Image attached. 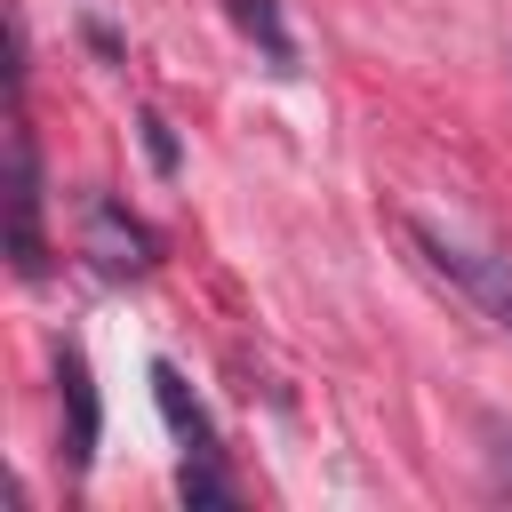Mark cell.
<instances>
[{"label":"cell","instance_id":"6da1fadb","mask_svg":"<svg viewBox=\"0 0 512 512\" xmlns=\"http://www.w3.org/2000/svg\"><path fill=\"white\" fill-rule=\"evenodd\" d=\"M408 240L424 248V264H432L440 280H456V288L512 336V272H504L496 256H480V248H464V240H448V232H432V224H408Z\"/></svg>","mask_w":512,"mask_h":512},{"label":"cell","instance_id":"277c9868","mask_svg":"<svg viewBox=\"0 0 512 512\" xmlns=\"http://www.w3.org/2000/svg\"><path fill=\"white\" fill-rule=\"evenodd\" d=\"M16 264L40 272V176H32V144L16 136Z\"/></svg>","mask_w":512,"mask_h":512},{"label":"cell","instance_id":"5b68a950","mask_svg":"<svg viewBox=\"0 0 512 512\" xmlns=\"http://www.w3.org/2000/svg\"><path fill=\"white\" fill-rule=\"evenodd\" d=\"M64 400H72V464H88L96 448V392H88V360L64 352Z\"/></svg>","mask_w":512,"mask_h":512},{"label":"cell","instance_id":"8992f818","mask_svg":"<svg viewBox=\"0 0 512 512\" xmlns=\"http://www.w3.org/2000/svg\"><path fill=\"white\" fill-rule=\"evenodd\" d=\"M232 24H240L248 40H264L272 72H296V48H288V32H280V8H272V0H232Z\"/></svg>","mask_w":512,"mask_h":512},{"label":"cell","instance_id":"7a4b0ae2","mask_svg":"<svg viewBox=\"0 0 512 512\" xmlns=\"http://www.w3.org/2000/svg\"><path fill=\"white\" fill-rule=\"evenodd\" d=\"M152 400H160V416H168V432L184 440V464H200V456H216V432H208V416H200V400L184 392V376H176L168 360H152Z\"/></svg>","mask_w":512,"mask_h":512},{"label":"cell","instance_id":"52a82bcc","mask_svg":"<svg viewBox=\"0 0 512 512\" xmlns=\"http://www.w3.org/2000/svg\"><path fill=\"white\" fill-rule=\"evenodd\" d=\"M488 456H496V480L512 488V424H488Z\"/></svg>","mask_w":512,"mask_h":512},{"label":"cell","instance_id":"ba28073f","mask_svg":"<svg viewBox=\"0 0 512 512\" xmlns=\"http://www.w3.org/2000/svg\"><path fill=\"white\" fill-rule=\"evenodd\" d=\"M144 144H152V160H160V168H176V144H168V120H144Z\"/></svg>","mask_w":512,"mask_h":512},{"label":"cell","instance_id":"3957f363","mask_svg":"<svg viewBox=\"0 0 512 512\" xmlns=\"http://www.w3.org/2000/svg\"><path fill=\"white\" fill-rule=\"evenodd\" d=\"M88 224H96L104 272H144V264H152V232H144L136 216H120L112 200H88Z\"/></svg>","mask_w":512,"mask_h":512}]
</instances>
